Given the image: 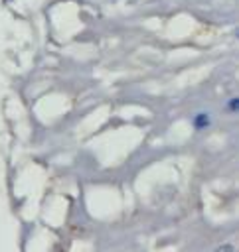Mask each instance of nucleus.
Returning a JSON list of instances; mask_svg holds the SVG:
<instances>
[{
    "instance_id": "f257e3e1",
    "label": "nucleus",
    "mask_w": 239,
    "mask_h": 252,
    "mask_svg": "<svg viewBox=\"0 0 239 252\" xmlns=\"http://www.w3.org/2000/svg\"><path fill=\"white\" fill-rule=\"evenodd\" d=\"M211 126V116L207 112H198L194 116V128L196 130H203V128H209Z\"/></svg>"
},
{
    "instance_id": "f03ea898",
    "label": "nucleus",
    "mask_w": 239,
    "mask_h": 252,
    "mask_svg": "<svg viewBox=\"0 0 239 252\" xmlns=\"http://www.w3.org/2000/svg\"><path fill=\"white\" fill-rule=\"evenodd\" d=\"M227 108H229V112H237V108H239V100H237V96H233V98L227 102Z\"/></svg>"
}]
</instances>
